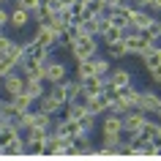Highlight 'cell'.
<instances>
[{
  "label": "cell",
  "instance_id": "cell-1",
  "mask_svg": "<svg viewBox=\"0 0 161 161\" xmlns=\"http://www.w3.org/2000/svg\"><path fill=\"white\" fill-rule=\"evenodd\" d=\"M101 38L98 36H87V33H82L79 30V36H76L74 41L66 47V55H68V60H87V58H96L98 52H101Z\"/></svg>",
  "mask_w": 161,
  "mask_h": 161
},
{
  "label": "cell",
  "instance_id": "cell-2",
  "mask_svg": "<svg viewBox=\"0 0 161 161\" xmlns=\"http://www.w3.org/2000/svg\"><path fill=\"white\" fill-rule=\"evenodd\" d=\"M123 41H126L128 52H131V58H142V55L150 49L153 44H158V41H153V38H147L142 30H126V38H123Z\"/></svg>",
  "mask_w": 161,
  "mask_h": 161
},
{
  "label": "cell",
  "instance_id": "cell-3",
  "mask_svg": "<svg viewBox=\"0 0 161 161\" xmlns=\"http://www.w3.org/2000/svg\"><path fill=\"white\" fill-rule=\"evenodd\" d=\"M25 85H27L25 74H22V71H11L8 76H3V85H0V96H3V98H14V96L25 93Z\"/></svg>",
  "mask_w": 161,
  "mask_h": 161
},
{
  "label": "cell",
  "instance_id": "cell-4",
  "mask_svg": "<svg viewBox=\"0 0 161 161\" xmlns=\"http://www.w3.org/2000/svg\"><path fill=\"white\" fill-rule=\"evenodd\" d=\"M147 118L150 115H145L142 109H128L126 115H123V136H134V134H139L142 131V126L147 123Z\"/></svg>",
  "mask_w": 161,
  "mask_h": 161
},
{
  "label": "cell",
  "instance_id": "cell-5",
  "mask_svg": "<svg viewBox=\"0 0 161 161\" xmlns=\"http://www.w3.org/2000/svg\"><path fill=\"white\" fill-rule=\"evenodd\" d=\"M30 38H33L38 47L49 49V52L58 49V33H55L49 25H36V22H33V36H30Z\"/></svg>",
  "mask_w": 161,
  "mask_h": 161
},
{
  "label": "cell",
  "instance_id": "cell-6",
  "mask_svg": "<svg viewBox=\"0 0 161 161\" xmlns=\"http://www.w3.org/2000/svg\"><path fill=\"white\" fill-rule=\"evenodd\" d=\"M68 76H71V66H68L66 60L52 58L49 63H47V85H55V82H66Z\"/></svg>",
  "mask_w": 161,
  "mask_h": 161
},
{
  "label": "cell",
  "instance_id": "cell-7",
  "mask_svg": "<svg viewBox=\"0 0 161 161\" xmlns=\"http://www.w3.org/2000/svg\"><path fill=\"white\" fill-rule=\"evenodd\" d=\"M36 22V17L30 14L27 8H22V6H17V3H11V22H8V27L11 30H27V27Z\"/></svg>",
  "mask_w": 161,
  "mask_h": 161
},
{
  "label": "cell",
  "instance_id": "cell-8",
  "mask_svg": "<svg viewBox=\"0 0 161 161\" xmlns=\"http://www.w3.org/2000/svg\"><path fill=\"white\" fill-rule=\"evenodd\" d=\"M158 107H161V93L158 90H153V87H147V90H142V96H139V101H136V107L134 109H142L145 115H156L158 112Z\"/></svg>",
  "mask_w": 161,
  "mask_h": 161
},
{
  "label": "cell",
  "instance_id": "cell-9",
  "mask_svg": "<svg viewBox=\"0 0 161 161\" xmlns=\"http://www.w3.org/2000/svg\"><path fill=\"white\" fill-rule=\"evenodd\" d=\"M131 8H134V3H128V0H123L120 6H115V8H109L107 14H109L112 25L123 27V30H128V19H131Z\"/></svg>",
  "mask_w": 161,
  "mask_h": 161
},
{
  "label": "cell",
  "instance_id": "cell-10",
  "mask_svg": "<svg viewBox=\"0 0 161 161\" xmlns=\"http://www.w3.org/2000/svg\"><path fill=\"white\" fill-rule=\"evenodd\" d=\"M68 153H71V139H66V136L52 131L49 139H47V153L44 156H68Z\"/></svg>",
  "mask_w": 161,
  "mask_h": 161
},
{
  "label": "cell",
  "instance_id": "cell-11",
  "mask_svg": "<svg viewBox=\"0 0 161 161\" xmlns=\"http://www.w3.org/2000/svg\"><path fill=\"white\" fill-rule=\"evenodd\" d=\"M52 58H55V52H49V49H44V47H38L33 38H25V58H22V60H38V63H49Z\"/></svg>",
  "mask_w": 161,
  "mask_h": 161
},
{
  "label": "cell",
  "instance_id": "cell-12",
  "mask_svg": "<svg viewBox=\"0 0 161 161\" xmlns=\"http://www.w3.org/2000/svg\"><path fill=\"white\" fill-rule=\"evenodd\" d=\"M87 153H96V145H93V134H82L71 139V153L68 156H87Z\"/></svg>",
  "mask_w": 161,
  "mask_h": 161
},
{
  "label": "cell",
  "instance_id": "cell-13",
  "mask_svg": "<svg viewBox=\"0 0 161 161\" xmlns=\"http://www.w3.org/2000/svg\"><path fill=\"white\" fill-rule=\"evenodd\" d=\"M98 131H101V134H123V115L107 112V115L98 120Z\"/></svg>",
  "mask_w": 161,
  "mask_h": 161
},
{
  "label": "cell",
  "instance_id": "cell-14",
  "mask_svg": "<svg viewBox=\"0 0 161 161\" xmlns=\"http://www.w3.org/2000/svg\"><path fill=\"white\" fill-rule=\"evenodd\" d=\"M153 17H156L153 11L134 6V8H131V19H128V30H145V27L150 25V19H153Z\"/></svg>",
  "mask_w": 161,
  "mask_h": 161
},
{
  "label": "cell",
  "instance_id": "cell-15",
  "mask_svg": "<svg viewBox=\"0 0 161 161\" xmlns=\"http://www.w3.org/2000/svg\"><path fill=\"white\" fill-rule=\"evenodd\" d=\"M63 107H66V104H60L58 98H55V96L49 93V90H47V93H44L41 98L36 101V109H38V112H47V115H55V118H60Z\"/></svg>",
  "mask_w": 161,
  "mask_h": 161
},
{
  "label": "cell",
  "instance_id": "cell-16",
  "mask_svg": "<svg viewBox=\"0 0 161 161\" xmlns=\"http://www.w3.org/2000/svg\"><path fill=\"white\" fill-rule=\"evenodd\" d=\"M55 134L66 136V139H74V136L82 134V126H79V120H71V118H58L55 123Z\"/></svg>",
  "mask_w": 161,
  "mask_h": 161
},
{
  "label": "cell",
  "instance_id": "cell-17",
  "mask_svg": "<svg viewBox=\"0 0 161 161\" xmlns=\"http://www.w3.org/2000/svg\"><path fill=\"white\" fill-rule=\"evenodd\" d=\"M109 85H115V87H128V85H134V74L128 71L126 66H112V71H109Z\"/></svg>",
  "mask_w": 161,
  "mask_h": 161
},
{
  "label": "cell",
  "instance_id": "cell-18",
  "mask_svg": "<svg viewBox=\"0 0 161 161\" xmlns=\"http://www.w3.org/2000/svg\"><path fill=\"white\" fill-rule=\"evenodd\" d=\"M71 76H76L79 82H85V79L96 76V63H93V58H87V60H76L74 68H71Z\"/></svg>",
  "mask_w": 161,
  "mask_h": 161
},
{
  "label": "cell",
  "instance_id": "cell-19",
  "mask_svg": "<svg viewBox=\"0 0 161 161\" xmlns=\"http://www.w3.org/2000/svg\"><path fill=\"white\" fill-rule=\"evenodd\" d=\"M85 107H87V112H93V115H98V118H104V115L109 112V101H107L104 96H87Z\"/></svg>",
  "mask_w": 161,
  "mask_h": 161
},
{
  "label": "cell",
  "instance_id": "cell-20",
  "mask_svg": "<svg viewBox=\"0 0 161 161\" xmlns=\"http://www.w3.org/2000/svg\"><path fill=\"white\" fill-rule=\"evenodd\" d=\"M104 55H107L109 60H126V58H131V52H128L126 41H115V44H107V47H104Z\"/></svg>",
  "mask_w": 161,
  "mask_h": 161
},
{
  "label": "cell",
  "instance_id": "cell-21",
  "mask_svg": "<svg viewBox=\"0 0 161 161\" xmlns=\"http://www.w3.org/2000/svg\"><path fill=\"white\" fill-rule=\"evenodd\" d=\"M139 63H142V68H145V71H150V68L161 66V47H158V44H153L150 49H147V52L142 55V58H139Z\"/></svg>",
  "mask_w": 161,
  "mask_h": 161
},
{
  "label": "cell",
  "instance_id": "cell-22",
  "mask_svg": "<svg viewBox=\"0 0 161 161\" xmlns=\"http://www.w3.org/2000/svg\"><path fill=\"white\" fill-rule=\"evenodd\" d=\"M11 104H14L17 115H22V112H27V109H36V98H33L30 93H19V96H14V98H11Z\"/></svg>",
  "mask_w": 161,
  "mask_h": 161
},
{
  "label": "cell",
  "instance_id": "cell-23",
  "mask_svg": "<svg viewBox=\"0 0 161 161\" xmlns=\"http://www.w3.org/2000/svg\"><path fill=\"white\" fill-rule=\"evenodd\" d=\"M98 38H101V44L107 47V44L123 41V38H126V30H123V27H118V25H109V27H107V30H104L101 36H98Z\"/></svg>",
  "mask_w": 161,
  "mask_h": 161
},
{
  "label": "cell",
  "instance_id": "cell-24",
  "mask_svg": "<svg viewBox=\"0 0 161 161\" xmlns=\"http://www.w3.org/2000/svg\"><path fill=\"white\" fill-rule=\"evenodd\" d=\"M25 79H27V76H25ZM47 87H49V85H47L44 79H27V85H25V93H30V96L36 98V101H38V98H41V96L47 93Z\"/></svg>",
  "mask_w": 161,
  "mask_h": 161
},
{
  "label": "cell",
  "instance_id": "cell-25",
  "mask_svg": "<svg viewBox=\"0 0 161 161\" xmlns=\"http://www.w3.org/2000/svg\"><path fill=\"white\" fill-rule=\"evenodd\" d=\"M98 115H93V112H87V115H82V118H79V126H82V131H85V134H96V131H98Z\"/></svg>",
  "mask_w": 161,
  "mask_h": 161
},
{
  "label": "cell",
  "instance_id": "cell-26",
  "mask_svg": "<svg viewBox=\"0 0 161 161\" xmlns=\"http://www.w3.org/2000/svg\"><path fill=\"white\" fill-rule=\"evenodd\" d=\"M139 96H142V90L136 85H128V87H120V98L128 104V107H136V101H139Z\"/></svg>",
  "mask_w": 161,
  "mask_h": 161
},
{
  "label": "cell",
  "instance_id": "cell-27",
  "mask_svg": "<svg viewBox=\"0 0 161 161\" xmlns=\"http://www.w3.org/2000/svg\"><path fill=\"white\" fill-rule=\"evenodd\" d=\"M79 30L87 36H101V17H87L82 25H79Z\"/></svg>",
  "mask_w": 161,
  "mask_h": 161
},
{
  "label": "cell",
  "instance_id": "cell-28",
  "mask_svg": "<svg viewBox=\"0 0 161 161\" xmlns=\"http://www.w3.org/2000/svg\"><path fill=\"white\" fill-rule=\"evenodd\" d=\"M27 153V145H25V136L19 134L14 142H8L6 145V156H25Z\"/></svg>",
  "mask_w": 161,
  "mask_h": 161
},
{
  "label": "cell",
  "instance_id": "cell-29",
  "mask_svg": "<svg viewBox=\"0 0 161 161\" xmlns=\"http://www.w3.org/2000/svg\"><path fill=\"white\" fill-rule=\"evenodd\" d=\"M93 63H96V74H98V76H109V71H112V60L107 58V55H96Z\"/></svg>",
  "mask_w": 161,
  "mask_h": 161
},
{
  "label": "cell",
  "instance_id": "cell-30",
  "mask_svg": "<svg viewBox=\"0 0 161 161\" xmlns=\"http://www.w3.org/2000/svg\"><path fill=\"white\" fill-rule=\"evenodd\" d=\"M22 131H27V128H33L36 126V109H27V112H22V115H17V120H14Z\"/></svg>",
  "mask_w": 161,
  "mask_h": 161
},
{
  "label": "cell",
  "instance_id": "cell-31",
  "mask_svg": "<svg viewBox=\"0 0 161 161\" xmlns=\"http://www.w3.org/2000/svg\"><path fill=\"white\" fill-rule=\"evenodd\" d=\"M55 98H58L60 104H68V90H66V82H55V85H49L47 87Z\"/></svg>",
  "mask_w": 161,
  "mask_h": 161
},
{
  "label": "cell",
  "instance_id": "cell-32",
  "mask_svg": "<svg viewBox=\"0 0 161 161\" xmlns=\"http://www.w3.org/2000/svg\"><path fill=\"white\" fill-rule=\"evenodd\" d=\"M11 71H19V63L11 60L8 55H0V76H8Z\"/></svg>",
  "mask_w": 161,
  "mask_h": 161
},
{
  "label": "cell",
  "instance_id": "cell-33",
  "mask_svg": "<svg viewBox=\"0 0 161 161\" xmlns=\"http://www.w3.org/2000/svg\"><path fill=\"white\" fill-rule=\"evenodd\" d=\"M142 33L147 36V38H153V41H158V38H161V19H158V17H153V19H150V25L145 27Z\"/></svg>",
  "mask_w": 161,
  "mask_h": 161
},
{
  "label": "cell",
  "instance_id": "cell-34",
  "mask_svg": "<svg viewBox=\"0 0 161 161\" xmlns=\"http://www.w3.org/2000/svg\"><path fill=\"white\" fill-rule=\"evenodd\" d=\"M41 3H44V0H17V6H22V8H27L30 14H36V11L41 8Z\"/></svg>",
  "mask_w": 161,
  "mask_h": 161
},
{
  "label": "cell",
  "instance_id": "cell-35",
  "mask_svg": "<svg viewBox=\"0 0 161 161\" xmlns=\"http://www.w3.org/2000/svg\"><path fill=\"white\" fill-rule=\"evenodd\" d=\"M147 79H150V85H153V87H161V66L150 68V71H147Z\"/></svg>",
  "mask_w": 161,
  "mask_h": 161
},
{
  "label": "cell",
  "instance_id": "cell-36",
  "mask_svg": "<svg viewBox=\"0 0 161 161\" xmlns=\"http://www.w3.org/2000/svg\"><path fill=\"white\" fill-rule=\"evenodd\" d=\"M11 22V6H0V27L6 30Z\"/></svg>",
  "mask_w": 161,
  "mask_h": 161
},
{
  "label": "cell",
  "instance_id": "cell-37",
  "mask_svg": "<svg viewBox=\"0 0 161 161\" xmlns=\"http://www.w3.org/2000/svg\"><path fill=\"white\" fill-rule=\"evenodd\" d=\"M11 41H14V36H8L6 30H0V55L8 49V44H11Z\"/></svg>",
  "mask_w": 161,
  "mask_h": 161
},
{
  "label": "cell",
  "instance_id": "cell-38",
  "mask_svg": "<svg viewBox=\"0 0 161 161\" xmlns=\"http://www.w3.org/2000/svg\"><path fill=\"white\" fill-rule=\"evenodd\" d=\"M150 11L158 17V14H161V0H150Z\"/></svg>",
  "mask_w": 161,
  "mask_h": 161
},
{
  "label": "cell",
  "instance_id": "cell-39",
  "mask_svg": "<svg viewBox=\"0 0 161 161\" xmlns=\"http://www.w3.org/2000/svg\"><path fill=\"white\" fill-rule=\"evenodd\" d=\"M134 6H139V8H147V11H150V0H134Z\"/></svg>",
  "mask_w": 161,
  "mask_h": 161
},
{
  "label": "cell",
  "instance_id": "cell-40",
  "mask_svg": "<svg viewBox=\"0 0 161 161\" xmlns=\"http://www.w3.org/2000/svg\"><path fill=\"white\" fill-rule=\"evenodd\" d=\"M123 0H107V8H115V6H120Z\"/></svg>",
  "mask_w": 161,
  "mask_h": 161
},
{
  "label": "cell",
  "instance_id": "cell-41",
  "mask_svg": "<svg viewBox=\"0 0 161 161\" xmlns=\"http://www.w3.org/2000/svg\"><path fill=\"white\" fill-rule=\"evenodd\" d=\"M8 3H11V0H0V6H8Z\"/></svg>",
  "mask_w": 161,
  "mask_h": 161
},
{
  "label": "cell",
  "instance_id": "cell-42",
  "mask_svg": "<svg viewBox=\"0 0 161 161\" xmlns=\"http://www.w3.org/2000/svg\"><path fill=\"white\" fill-rule=\"evenodd\" d=\"M156 118H158V120H161V107H158V112H156Z\"/></svg>",
  "mask_w": 161,
  "mask_h": 161
},
{
  "label": "cell",
  "instance_id": "cell-43",
  "mask_svg": "<svg viewBox=\"0 0 161 161\" xmlns=\"http://www.w3.org/2000/svg\"><path fill=\"white\" fill-rule=\"evenodd\" d=\"M79 3H82V6H85V3H90V0H79Z\"/></svg>",
  "mask_w": 161,
  "mask_h": 161
},
{
  "label": "cell",
  "instance_id": "cell-44",
  "mask_svg": "<svg viewBox=\"0 0 161 161\" xmlns=\"http://www.w3.org/2000/svg\"><path fill=\"white\" fill-rule=\"evenodd\" d=\"M0 85H3V76H0Z\"/></svg>",
  "mask_w": 161,
  "mask_h": 161
},
{
  "label": "cell",
  "instance_id": "cell-45",
  "mask_svg": "<svg viewBox=\"0 0 161 161\" xmlns=\"http://www.w3.org/2000/svg\"><path fill=\"white\" fill-rule=\"evenodd\" d=\"M0 30H3V27H0Z\"/></svg>",
  "mask_w": 161,
  "mask_h": 161
}]
</instances>
